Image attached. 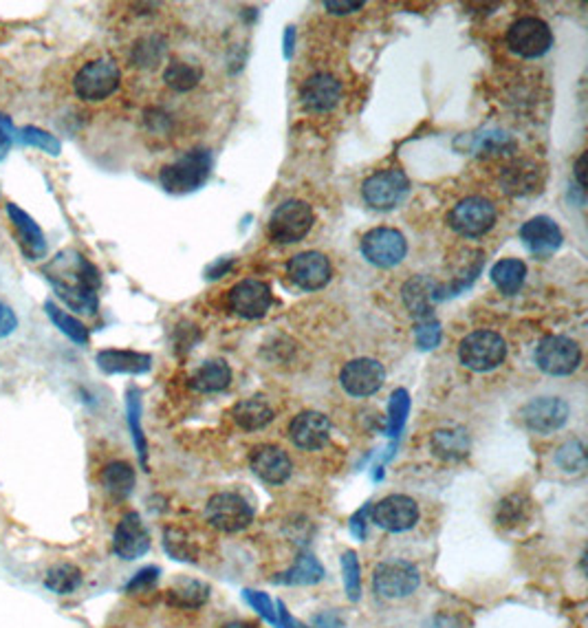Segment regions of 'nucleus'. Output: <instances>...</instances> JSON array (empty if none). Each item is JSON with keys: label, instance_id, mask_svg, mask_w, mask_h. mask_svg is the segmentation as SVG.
Masks as SVG:
<instances>
[{"label": "nucleus", "instance_id": "49", "mask_svg": "<svg viewBox=\"0 0 588 628\" xmlns=\"http://www.w3.org/2000/svg\"><path fill=\"white\" fill-rule=\"evenodd\" d=\"M313 628H342V622H340V617L335 613L318 615L313 622Z\"/></svg>", "mask_w": 588, "mask_h": 628}, {"label": "nucleus", "instance_id": "4", "mask_svg": "<svg viewBox=\"0 0 588 628\" xmlns=\"http://www.w3.org/2000/svg\"><path fill=\"white\" fill-rule=\"evenodd\" d=\"M315 223V212L307 201H285L278 205L274 214L269 216L267 223V234L271 241L280 242V245H291V242H300L309 234Z\"/></svg>", "mask_w": 588, "mask_h": 628}, {"label": "nucleus", "instance_id": "15", "mask_svg": "<svg viewBox=\"0 0 588 628\" xmlns=\"http://www.w3.org/2000/svg\"><path fill=\"white\" fill-rule=\"evenodd\" d=\"M524 426L538 435H551L560 430L569 419V404L562 397H535L520 410Z\"/></svg>", "mask_w": 588, "mask_h": 628}, {"label": "nucleus", "instance_id": "35", "mask_svg": "<svg viewBox=\"0 0 588 628\" xmlns=\"http://www.w3.org/2000/svg\"><path fill=\"white\" fill-rule=\"evenodd\" d=\"M203 71L198 67L188 65V62H170L164 71V82L175 91H192L201 82Z\"/></svg>", "mask_w": 588, "mask_h": 628}, {"label": "nucleus", "instance_id": "53", "mask_svg": "<svg viewBox=\"0 0 588 628\" xmlns=\"http://www.w3.org/2000/svg\"><path fill=\"white\" fill-rule=\"evenodd\" d=\"M220 628H254L251 624H247V622H229V624L220 626Z\"/></svg>", "mask_w": 588, "mask_h": 628}, {"label": "nucleus", "instance_id": "40", "mask_svg": "<svg viewBox=\"0 0 588 628\" xmlns=\"http://www.w3.org/2000/svg\"><path fill=\"white\" fill-rule=\"evenodd\" d=\"M555 463L564 469V472H582L586 468V452L582 441H569L560 448L555 455Z\"/></svg>", "mask_w": 588, "mask_h": 628}, {"label": "nucleus", "instance_id": "41", "mask_svg": "<svg viewBox=\"0 0 588 628\" xmlns=\"http://www.w3.org/2000/svg\"><path fill=\"white\" fill-rule=\"evenodd\" d=\"M342 571H344V582H346V591H349V598L357 602L361 595V569H360V561H357L355 551H346L342 556Z\"/></svg>", "mask_w": 588, "mask_h": 628}, {"label": "nucleus", "instance_id": "2", "mask_svg": "<svg viewBox=\"0 0 588 628\" xmlns=\"http://www.w3.org/2000/svg\"><path fill=\"white\" fill-rule=\"evenodd\" d=\"M212 172V152L190 150L161 168L159 181L166 192L188 194L201 188Z\"/></svg>", "mask_w": 588, "mask_h": 628}, {"label": "nucleus", "instance_id": "48", "mask_svg": "<svg viewBox=\"0 0 588 628\" xmlns=\"http://www.w3.org/2000/svg\"><path fill=\"white\" fill-rule=\"evenodd\" d=\"M324 7L329 9L330 14H350V12H360L361 7H364V3H335V0H327L324 3Z\"/></svg>", "mask_w": 588, "mask_h": 628}, {"label": "nucleus", "instance_id": "25", "mask_svg": "<svg viewBox=\"0 0 588 628\" xmlns=\"http://www.w3.org/2000/svg\"><path fill=\"white\" fill-rule=\"evenodd\" d=\"M97 366L104 373H130L141 375L150 371L152 357L137 351H119V348H106L97 353Z\"/></svg>", "mask_w": 588, "mask_h": 628}, {"label": "nucleus", "instance_id": "51", "mask_svg": "<svg viewBox=\"0 0 588 628\" xmlns=\"http://www.w3.org/2000/svg\"><path fill=\"white\" fill-rule=\"evenodd\" d=\"M575 179H577V186H580L582 192L586 190V152L584 155H580V160L575 161Z\"/></svg>", "mask_w": 588, "mask_h": 628}, {"label": "nucleus", "instance_id": "33", "mask_svg": "<svg viewBox=\"0 0 588 628\" xmlns=\"http://www.w3.org/2000/svg\"><path fill=\"white\" fill-rule=\"evenodd\" d=\"M82 584V571L71 562H60L45 575V587L57 595H69Z\"/></svg>", "mask_w": 588, "mask_h": 628}, {"label": "nucleus", "instance_id": "3", "mask_svg": "<svg viewBox=\"0 0 588 628\" xmlns=\"http://www.w3.org/2000/svg\"><path fill=\"white\" fill-rule=\"evenodd\" d=\"M122 84V71L113 57L86 62L73 77V91L82 102H104Z\"/></svg>", "mask_w": 588, "mask_h": 628}, {"label": "nucleus", "instance_id": "27", "mask_svg": "<svg viewBox=\"0 0 588 628\" xmlns=\"http://www.w3.org/2000/svg\"><path fill=\"white\" fill-rule=\"evenodd\" d=\"M229 382H232V368L223 360L206 362L190 377V386L198 393H218L228 388Z\"/></svg>", "mask_w": 588, "mask_h": 628}, {"label": "nucleus", "instance_id": "11", "mask_svg": "<svg viewBox=\"0 0 588 628\" xmlns=\"http://www.w3.org/2000/svg\"><path fill=\"white\" fill-rule=\"evenodd\" d=\"M206 519L217 530L234 534V531H240L251 525L254 510H251V505L240 494L220 492L208 500Z\"/></svg>", "mask_w": 588, "mask_h": 628}, {"label": "nucleus", "instance_id": "5", "mask_svg": "<svg viewBox=\"0 0 588 628\" xmlns=\"http://www.w3.org/2000/svg\"><path fill=\"white\" fill-rule=\"evenodd\" d=\"M461 364L474 373H490L507 357V345L493 331H474L465 335L459 346Z\"/></svg>", "mask_w": 588, "mask_h": 628}, {"label": "nucleus", "instance_id": "30", "mask_svg": "<svg viewBox=\"0 0 588 628\" xmlns=\"http://www.w3.org/2000/svg\"><path fill=\"white\" fill-rule=\"evenodd\" d=\"M432 446L434 455L445 461H456V458H463L470 450V441H467L465 430L461 428H450V430H437L432 435Z\"/></svg>", "mask_w": 588, "mask_h": 628}, {"label": "nucleus", "instance_id": "29", "mask_svg": "<svg viewBox=\"0 0 588 628\" xmlns=\"http://www.w3.org/2000/svg\"><path fill=\"white\" fill-rule=\"evenodd\" d=\"M102 485L104 489L113 496V499H126L130 496L135 488V469L126 461H113L104 468L102 472Z\"/></svg>", "mask_w": 588, "mask_h": 628}, {"label": "nucleus", "instance_id": "28", "mask_svg": "<svg viewBox=\"0 0 588 628\" xmlns=\"http://www.w3.org/2000/svg\"><path fill=\"white\" fill-rule=\"evenodd\" d=\"M524 278H527V265L518 258H505L492 267V283L505 295H516L522 289Z\"/></svg>", "mask_w": 588, "mask_h": 628}, {"label": "nucleus", "instance_id": "22", "mask_svg": "<svg viewBox=\"0 0 588 628\" xmlns=\"http://www.w3.org/2000/svg\"><path fill=\"white\" fill-rule=\"evenodd\" d=\"M289 437L302 450H319L327 446L330 437V421L322 413L315 410H304L298 417H293L289 426Z\"/></svg>", "mask_w": 588, "mask_h": 628}, {"label": "nucleus", "instance_id": "39", "mask_svg": "<svg viewBox=\"0 0 588 628\" xmlns=\"http://www.w3.org/2000/svg\"><path fill=\"white\" fill-rule=\"evenodd\" d=\"M408 413H411V397H408V390L399 388L392 393L390 408H388V435L397 437L401 432Z\"/></svg>", "mask_w": 588, "mask_h": 628}, {"label": "nucleus", "instance_id": "21", "mask_svg": "<svg viewBox=\"0 0 588 628\" xmlns=\"http://www.w3.org/2000/svg\"><path fill=\"white\" fill-rule=\"evenodd\" d=\"M7 216L12 221L15 239H18V247L29 261H40L46 256V236L38 223H35L31 216L25 212L23 208H18L15 203H7Z\"/></svg>", "mask_w": 588, "mask_h": 628}, {"label": "nucleus", "instance_id": "19", "mask_svg": "<svg viewBox=\"0 0 588 628\" xmlns=\"http://www.w3.org/2000/svg\"><path fill=\"white\" fill-rule=\"evenodd\" d=\"M342 99V84L330 73H315L300 87L302 107L311 113H327Z\"/></svg>", "mask_w": 588, "mask_h": 628}, {"label": "nucleus", "instance_id": "10", "mask_svg": "<svg viewBox=\"0 0 588 628\" xmlns=\"http://www.w3.org/2000/svg\"><path fill=\"white\" fill-rule=\"evenodd\" d=\"M361 254L375 267H397L408 254V241L399 230L375 228L361 239Z\"/></svg>", "mask_w": 588, "mask_h": 628}, {"label": "nucleus", "instance_id": "12", "mask_svg": "<svg viewBox=\"0 0 588 628\" xmlns=\"http://www.w3.org/2000/svg\"><path fill=\"white\" fill-rule=\"evenodd\" d=\"M372 584L381 598L401 600L412 595L421 584V573L412 562H383L375 569Z\"/></svg>", "mask_w": 588, "mask_h": 628}, {"label": "nucleus", "instance_id": "9", "mask_svg": "<svg viewBox=\"0 0 588 628\" xmlns=\"http://www.w3.org/2000/svg\"><path fill=\"white\" fill-rule=\"evenodd\" d=\"M507 45L513 54L533 60V57L549 54V49L553 46V31L544 20L535 18V15H524L509 27Z\"/></svg>", "mask_w": 588, "mask_h": 628}, {"label": "nucleus", "instance_id": "13", "mask_svg": "<svg viewBox=\"0 0 588 628\" xmlns=\"http://www.w3.org/2000/svg\"><path fill=\"white\" fill-rule=\"evenodd\" d=\"M271 300H274V295H271L269 284L256 281V278H245V281L236 283L228 295L229 309L247 320L265 318L271 307Z\"/></svg>", "mask_w": 588, "mask_h": 628}, {"label": "nucleus", "instance_id": "32", "mask_svg": "<svg viewBox=\"0 0 588 628\" xmlns=\"http://www.w3.org/2000/svg\"><path fill=\"white\" fill-rule=\"evenodd\" d=\"M209 598V587L206 582L198 580H181L175 587L167 591V600L170 604L183 606V609H198Z\"/></svg>", "mask_w": 588, "mask_h": 628}, {"label": "nucleus", "instance_id": "7", "mask_svg": "<svg viewBox=\"0 0 588 628\" xmlns=\"http://www.w3.org/2000/svg\"><path fill=\"white\" fill-rule=\"evenodd\" d=\"M496 205L490 199L482 197H467L459 201L448 214L450 228L456 234L467 236V239H476V236L487 234L496 225Z\"/></svg>", "mask_w": 588, "mask_h": 628}, {"label": "nucleus", "instance_id": "47", "mask_svg": "<svg viewBox=\"0 0 588 628\" xmlns=\"http://www.w3.org/2000/svg\"><path fill=\"white\" fill-rule=\"evenodd\" d=\"M14 124L7 115H0V161L9 155L14 146Z\"/></svg>", "mask_w": 588, "mask_h": 628}, {"label": "nucleus", "instance_id": "20", "mask_svg": "<svg viewBox=\"0 0 588 628\" xmlns=\"http://www.w3.org/2000/svg\"><path fill=\"white\" fill-rule=\"evenodd\" d=\"M520 241L524 242L529 252L535 256H551L560 250L562 236L560 225L549 216H535L520 228Z\"/></svg>", "mask_w": 588, "mask_h": 628}, {"label": "nucleus", "instance_id": "17", "mask_svg": "<svg viewBox=\"0 0 588 628\" xmlns=\"http://www.w3.org/2000/svg\"><path fill=\"white\" fill-rule=\"evenodd\" d=\"M419 505L411 496L392 494L372 505V522L386 531H408L417 525Z\"/></svg>", "mask_w": 588, "mask_h": 628}, {"label": "nucleus", "instance_id": "44", "mask_svg": "<svg viewBox=\"0 0 588 628\" xmlns=\"http://www.w3.org/2000/svg\"><path fill=\"white\" fill-rule=\"evenodd\" d=\"M164 545L167 549V553H170L172 558H177V561H194L192 545L186 540V538H183V534H178V531L175 530L167 531Z\"/></svg>", "mask_w": 588, "mask_h": 628}, {"label": "nucleus", "instance_id": "38", "mask_svg": "<svg viewBox=\"0 0 588 628\" xmlns=\"http://www.w3.org/2000/svg\"><path fill=\"white\" fill-rule=\"evenodd\" d=\"M18 137H20V141H23V144L38 148V150L46 152V155H51V157H57L62 152L60 139H57L56 135H51V133H46V130L38 129V126H23Z\"/></svg>", "mask_w": 588, "mask_h": 628}, {"label": "nucleus", "instance_id": "14", "mask_svg": "<svg viewBox=\"0 0 588 628\" xmlns=\"http://www.w3.org/2000/svg\"><path fill=\"white\" fill-rule=\"evenodd\" d=\"M383 382H386V371L372 357L350 360L340 371V384L353 397H370V395H375L383 386Z\"/></svg>", "mask_w": 588, "mask_h": 628}, {"label": "nucleus", "instance_id": "36", "mask_svg": "<svg viewBox=\"0 0 588 628\" xmlns=\"http://www.w3.org/2000/svg\"><path fill=\"white\" fill-rule=\"evenodd\" d=\"M529 511H532V500L522 494H512L507 496L501 503V508H498L496 522L501 527L512 530V527H518L520 522L529 519Z\"/></svg>", "mask_w": 588, "mask_h": 628}, {"label": "nucleus", "instance_id": "16", "mask_svg": "<svg viewBox=\"0 0 588 628\" xmlns=\"http://www.w3.org/2000/svg\"><path fill=\"white\" fill-rule=\"evenodd\" d=\"M287 273L289 281L300 287L302 292H318L329 284L330 276H333V267H330L329 258L319 252H302L289 261Z\"/></svg>", "mask_w": 588, "mask_h": 628}, {"label": "nucleus", "instance_id": "42", "mask_svg": "<svg viewBox=\"0 0 588 628\" xmlns=\"http://www.w3.org/2000/svg\"><path fill=\"white\" fill-rule=\"evenodd\" d=\"M414 335H417V345L423 351H430V348L439 346L441 342V324L439 320L430 318L417 322V329H414Z\"/></svg>", "mask_w": 588, "mask_h": 628}, {"label": "nucleus", "instance_id": "43", "mask_svg": "<svg viewBox=\"0 0 588 628\" xmlns=\"http://www.w3.org/2000/svg\"><path fill=\"white\" fill-rule=\"evenodd\" d=\"M245 600L249 602V604L254 606V611H259L267 622H271V624L278 626V611L269 595L260 593V591H245Z\"/></svg>", "mask_w": 588, "mask_h": 628}, {"label": "nucleus", "instance_id": "1", "mask_svg": "<svg viewBox=\"0 0 588 628\" xmlns=\"http://www.w3.org/2000/svg\"><path fill=\"white\" fill-rule=\"evenodd\" d=\"M54 292L66 307L77 314H96L97 311V289L99 272L77 252L66 250L54 258L49 267H45Z\"/></svg>", "mask_w": 588, "mask_h": 628}, {"label": "nucleus", "instance_id": "8", "mask_svg": "<svg viewBox=\"0 0 588 628\" xmlns=\"http://www.w3.org/2000/svg\"><path fill=\"white\" fill-rule=\"evenodd\" d=\"M411 192V181H408L406 172L397 170V168H388V170L370 174L361 186V194L370 208L388 212L401 205V201Z\"/></svg>", "mask_w": 588, "mask_h": 628}, {"label": "nucleus", "instance_id": "52", "mask_svg": "<svg viewBox=\"0 0 588 628\" xmlns=\"http://www.w3.org/2000/svg\"><path fill=\"white\" fill-rule=\"evenodd\" d=\"M293 38H296V31H293V27H289V29H287V34H285V45H287L285 56H287V57L291 56V51H293Z\"/></svg>", "mask_w": 588, "mask_h": 628}, {"label": "nucleus", "instance_id": "23", "mask_svg": "<svg viewBox=\"0 0 588 628\" xmlns=\"http://www.w3.org/2000/svg\"><path fill=\"white\" fill-rule=\"evenodd\" d=\"M254 474L269 485H280L291 477V458L278 446H259L249 457Z\"/></svg>", "mask_w": 588, "mask_h": 628}, {"label": "nucleus", "instance_id": "18", "mask_svg": "<svg viewBox=\"0 0 588 628\" xmlns=\"http://www.w3.org/2000/svg\"><path fill=\"white\" fill-rule=\"evenodd\" d=\"M113 549L122 561H137L150 549V536L139 514L130 511L119 520L113 536Z\"/></svg>", "mask_w": 588, "mask_h": 628}, {"label": "nucleus", "instance_id": "34", "mask_svg": "<svg viewBox=\"0 0 588 628\" xmlns=\"http://www.w3.org/2000/svg\"><path fill=\"white\" fill-rule=\"evenodd\" d=\"M324 578V567L318 562V558H313L311 553H302L298 558V562L293 564V569H289L287 573H282V578H278V582L285 584H315Z\"/></svg>", "mask_w": 588, "mask_h": 628}, {"label": "nucleus", "instance_id": "37", "mask_svg": "<svg viewBox=\"0 0 588 628\" xmlns=\"http://www.w3.org/2000/svg\"><path fill=\"white\" fill-rule=\"evenodd\" d=\"M126 408H128V424H130V430H133L135 446H137V450H139L141 466L146 468V452H148V446H146L144 430H141V397H139L137 388L128 390V401H126Z\"/></svg>", "mask_w": 588, "mask_h": 628}, {"label": "nucleus", "instance_id": "24", "mask_svg": "<svg viewBox=\"0 0 588 628\" xmlns=\"http://www.w3.org/2000/svg\"><path fill=\"white\" fill-rule=\"evenodd\" d=\"M403 303L414 320H430L434 318V303L441 298V287L434 281H430L428 276H414L412 281H408L401 289Z\"/></svg>", "mask_w": 588, "mask_h": 628}, {"label": "nucleus", "instance_id": "26", "mask_svg": "<svg viewBox=\"0 0 588 628\" xmlns=\"http://www.w3.org/2000/svg\"><path fill=\"white\" fill-rule=\"evenodd\" d=\"M232 417L236 426H240L243 430H260L267 424L274 421V408L269 406V401L262 397H247L232 408Z\"/></svg>", "mask_w": 588, "mask_h": 628}, {"label": "nucleus", "instance_id": "6", "mask_svg": "<svg viewBox=\"0 0 588 628\" xmlns=\"http://www.w3.org/2000/svg\"><path fill=\"white\" fill-rule=\"evenodd\" d=\"M535 364L551 377H566L582 364V348L564 335H547L535 346Z\"/></svg>", "mask_w": 588, "mask_h": 628}, {"label": "nucleus", "instance_id": "50", "mask_svg": "<svg viewBox=\"0 0 588 628\" xmlns=\"http://www.w3.org/2000/svg\"><path fill=\"white\" fill-rule=\"evenodd\" d=\"M278 626L280 628H307V626H302V624H298L296 620H293L291 615H289V611L285 609V604H278Z\"/></svg>", "mask_w": 588, "mask_h": 628}, {"label": "nucleus", "instance_id": "45", "mask_svg": "<svg viewBox=\"0 0 588 628\" xmlns=\"http://www.w3.org/2000/svg\"><path fill=\"white\" fill-rule=\"evenodd\" d=\"M157 578H159V569H157V567L141 569V571L135 575L133 580H130L128 587H126V591H128V593H146V591L155 587Z\"/></svg>", "mask_w": 588, "mask_h": 628}, {"label": "nucleus", "instance_id": "46", "mask_svg": "<svg viewBox=\"0 0 588 628\" xmlns=\"http://www.w3.org/2000/svg\"><path fill=\"white\" fill-rule=\"evenodd\" d=\"M15 329H18V315L12 304L0 298V340L15 334Z\"/></svg>", "mask_w": 588, "mask_h": 628}, {"label": "nucleus", "instance_id": "31", "mask_svg": "<svg viewBox=\"0 0 588 628\" xmlns=\"http://www.w3.org/2000/svg\"><path fill=\"white\" fill-rule=\"evenodd\" d=\"M46 318L54 322L56 329H60L69 340L76 342V345H88V329L82 320H77L76 315H71L69 311L60 309L57 304H54V300H46L45 303Z\"/></svg>", "mask_w": 588, "mask_h": 628}]
</instances>
